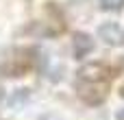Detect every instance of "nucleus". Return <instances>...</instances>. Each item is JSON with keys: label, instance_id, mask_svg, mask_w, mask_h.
Wrapping results in <instances>:
<instances>
[{"label": "nucleus", "instance_id": "5", "mask_svg": "<svg viewBox=\"0 0 124 120\" xmlns=\"http://www.w3.org/2000/svg\"><path fill=\"white\" fill-rule=\"evenodd\" d=\"M28 98H31V90L20 87V90L11 92V96H9V107H24V105L28 103Z\"/></svg>", "mask_w": 124, "mask_h": 120}, {"label": "nucleus", "instance_id": "4", "mask_svg": "<svg viewBox=\"0 0 124 120\" xmlns=\"http://www.w3.org/2000/svg\"><path fill=\"white\" fill-rule=\"evenodd\" d=\"M72 46H74V57H76V59H83V57H87V55L96 48V42H94V37L87 35V33H74Z\"/></svg>", "mask_w": 124, "mask_h": 120}, {"label": "nucleus", "instance_id": "7", "mask_svg": "<svg viewBox=\"0 0 124 120\" xmlns=\"http://www.w3.org/2000/svg\"><path fill=\"white\" fill-rule=\"evenodd\" d=\"M37 120H63V118H61L59 114H52V111H46V114H41V116H39Z\"/></svg>", "mask_w": 124, "mask_h": 120}, {"label": "nucleus", "instance_id": "2", "mask_svg": "<svg viewBox=\"0 0 124 120\" xmlns=\"http://www.w3.org/2000/svg\"><path fill=\"white\" fill-rule=\"evenodd\" d=\"M98 37L105 44H109V46H120V44H124V31H122V26L116 24V22L100 24L98 26Z\"/></svg>", "mask_w": 124, "mask_h": 120}, {"label": "nucleus", "instance_id": "3", "mask_svg": "<svg viewBox=\"0 0 124 120\" xmlns=\"http://www.w3.org/2000/svg\"><path fill=\"white\" fill-rule=\"evenodd\" d=\"M109 68L105 63H85L78 70V81H107Z\"/></svg>", "mask_w": 124, "mask_h": 120}, {"label": "nucleus", "instance_id": "1", "mask_svg": "<svg viewBox=\"0 0 124 120\" xmlns=\"http://www.w3.org/2000/svg\"><path fill=\"white\" fill-rule=\"evenodd\" d=\"M76 94L87 105H100L107 98V81H78Z\"/></svg>", "mask_w": 124, "mask_h": 120}, {"label": "nucleus", "instance_id": "9", "mask_svg": "<svg viewBox=\"0 0 124 120\" xmlns=\"http://www.w3.org/2000/svg\"><path fill=\"white\" fill-rule=\"evenodd\" d=\"M2 96H4V92H2V87H0V101H2Z\"/></svg>", "mask_w": 124, "mask_h": 120}, {"label": "nucleus", "instance_id": "8", "mask_svg": "<svg viewBox=\"0 0 124 120\" xmlns=\"http://www.w3.org/2000/svg\"><path fill=\"white\" fill-rule=\"evenodd\" d=\"M116 120H124V109H120V111H116Z\"/></svg>", "mask_w": 124, "mask_h": 120}, {"label": "nucleus", "instance_id": "6", "mask_svg": "<svg viewBox=\"0 0 124 120\" xmlns=\"http://www.w3.org/2000/svg\"><path fill=\"white\" fill-rule=\"evenodd\" d=\"M100 7L105 11H120L124 7V0H100Z\"/></svg>", "mask_w": 124, "mask_h": 120}, {"label": "nucleus", "instance_id": "10", "mask_svg": "<svg viewBox=\"0 0 124 120\" xmlns=\"http://www.w3.org/2000/svg\"><path fill=\"white\" fill-rule=\"evenodd\" d=\"M120 94H122V96H124V87H122V90H120Z\"/></svg>", "mask_w": 124, "mask_h": 120}]
</instances>
